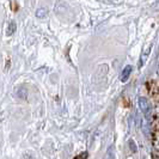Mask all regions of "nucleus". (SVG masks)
Masks as SVG:
<instances>
[{
    "mask_svg": "<svg viewBox=\"0 0 159 159\" xmlns=\"http://www.w3.org/2000/svg\"><path fill=\"white\" fill-rule=\"evenodd\" d=\"M47 15H48L47 7H39L37 10H36V12H35V16H36V18H39V19L46 18Z\"/></svg>",
    "mask_w": 159,
    "mask_h": 159,
    "instance_id": "20e7f679",
    "label": "nucleus"
},
{
    "mask_svg": "<svg viewBox=\"0 0 159 159\" xmlns=\"http://www.w3.org/2000/svg\"><path fill=\"white\" fill-rule=\"evenodd\" d=\"M157 73H158V75H159V61H158V68H157Z\"/></svg>",
    "mask_w": 159,
    "mask_h": 159,
    "instance_id": "9b49d317",
    "label": "nucleus"
},
{
    "mask_svg": "<svg viewBox=\"0 0 159 159\" xmlns=\"http://www.w3.org/2000/svg\"><path fill=\"white\" fill-rule=\"evenodd\" d=\"M17 30V23L15 20H12V22H10L8 24V28L7 30H6V36H11V35H13Z\"/></svg>",
    "mask_w": 159,
    "mask_h": 159,
    "instance_id": "39448f33",
    "label": "nucleus"
},
{
    "mask_svg": "<svg viewBox=\"0 0 159 159\" xmlns=\"http://www.w3.org/2000/svg\"><path fill=\"white\" fill-rule=\"evenodd\" d=\"M74 159H88V152H83L81 154L77 156Z\"/></svg>",
    "mask_w": 159,
    "mask_h": 159,
    "instance_id": "6e6552de",
    "label": "nucleus"
},
{
    "mask_svg": "<svg viewBox=\"0 0 159 159\" xmlns=\"http://www.w3.org/2000/svg\"><path fill=\"white\" fill-rule=\"evenodd\" d=\"M140 126H141V129H143V132L145 133V135H148V134H150V128H148L147 121L141 119V125H140Z\"/></svg>",
    "mask_w": 159,
    "mask_h": 159,
    "instance_id": "0eeeda50",
    "label": "nucleus"
},
{
    "mask_svg": "<svg viewBox=\"0 0 159 159\" xmlns=\"http://www.w3.org/2000/svg\"><path fill=\"white\" fill-rule=\"evenodd\" d=\"M130 73H132V66H130V65H128V66H126V67L123 68V71H122V73H121V77H120L121 81L126 83V81L129 79Z\"/></svg>",
    "mask_w": 159,
    "mask_h": 159,
    "instance_id": "7ed1b4c3",
    "label": "nucleus"
},
{
    "mask_svg": "<svg viewBox=\"0 0 159 159\" xmlns=\"http://www.w3.org/2000/svg\"><path fill=\"white\" fill-rule=\"evenodd\" d=\"M138 104H139L140 110L148 117V116L151 115V104H150V102H148V99H146L145 97H139Z\"/></svg>",
    "mask_w": 159,
    "mask_h": 159,
    "instance_id": "f257e3e1",
    "label": "nucleus"
},
{
    "mask_svg": "<svg viewBox=\"0 0 159 159\" xmlns=\"http://www.w3.org/2000/svg\"><path fill=\"white\" fill-rule=\"evenodd\" d=\"M16 96H17V98H19V99H22V101H26L28 97H29V90H28V88H26L25 85H22V86H19V88H17Z\"/></svg>",
    "mask_w": 159,
    "mask_h": 159,
    "instance_id": "f03ea898",
    "label": "nucleus"
},
{
    "mask_svg": "<svg viewBox=\"0 0 159 159\" xmlns=\"http://www.w3.org/2000/svg\"><path fill=\"white\" fill-rule=\"evenodd\" d=\"M129 143H130V147H132V150H133V151H136L135 145H134V141H133V140H130V141H129Z\"/></svg>",
    "mask_w": 159,
    "mask_h": 159,
    "instance_id": "9d476101",
    "label": "nucleus"
},
{
    "mask_svg": "<svg viewBox=\"0 0 159 159\" xmlns=\"http://www.w3.org/2000/svg\"><path fill=\"white\" fill-rule=\"evenodd\" d=\"M23 158H24V159H35V157L32 156L31 153H29V152H26V153H24Z\"/></svg>",
    "mask_w": 159,
    "mask_h": 159,
    "instance_id": "1a4fd4ad",
    "label": "nucleus"
},
{
    "mask_svg": "<svg viewBox=\"0 0 159 159\" xmlns=\"http://www.w3.org/2000/svg\"><path fill=\"white\" fill-rule=\"evenodd\" d=\"M103 159H115V148H114V146H112V145L108 148V150H107Z\"/></svg>",
    "mask_w": 159,
    "mask_h": 159,
    "instance_id": "423d86ee",
    "label": "nucleus"
}]
</instances>
